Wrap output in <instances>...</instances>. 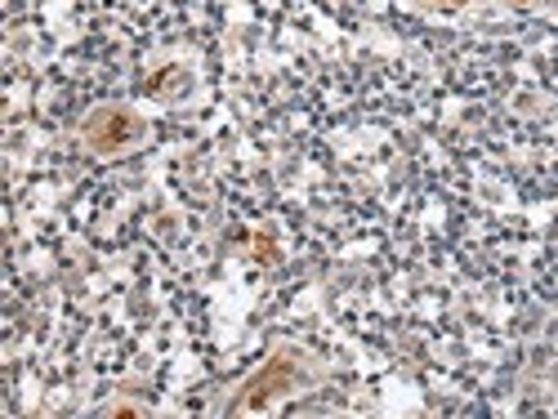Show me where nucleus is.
<instances>
[{
    "instance_id": "f257e3e1",
    "label": "nucleus",
    "mask_w": 558,
    "mask_h": 419,
    "mask_svg": "<svg viewBox=\"0 0 558 419\" xmlns=\"http://www.w3.org/2000/svg\"><path fill=\"white\" fill-rule=\"evenodd\" d=\"M447 5H456V0H447Z\"/></svg>"
}]
</instances>
